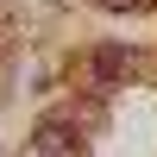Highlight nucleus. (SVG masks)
Here are the masks:
<instances>
[{
  "label": "nucleus",
  "mask_w": 157,
  "mask_h": 157,
  "mask_svg": "<svg viewBox=\"0 0 157 157\" xmlns=\"http://www.w3.org/2000/svg\"><path fill=\"white\" fill-rule=\"evenodd\" d=\"M126 75H132V50H126V44H101L94 57H88V82H94L101 94H107V88H120Z\"/></svg>",
  "instance_id": "1"
},
{
  "label": "nucleus",
  "mask_w": 157,
  "mask_h": 157,
  "mask_svg": "<svg viewBox=\"0 0 157 157\" xmlns=\"http://www.w3.org/2000/svg\"><path fill=\"white\" fill-rule=\"evenodd\" d=\"M32 145L44 151V157H69L75 145H82V132H75L69 120H44V126H38V138H32Z\"/></svg>",
  "instance_id": "2"
},
{
  "label": "nucleus",
  "mask_w": 157,
  "mask_h": 157,
  "mask_svg": "<svg viewBox=\"0 0 157 157\" xmlns=\"http://www.w3.org/2000/svg\"><path fill=\"white\" fill-rule=\"evenodd\" d=\"M101 6H107V13H138L145 0H101Z\"/></svg>",
  "instance_id": "3"
}]
</instances>
